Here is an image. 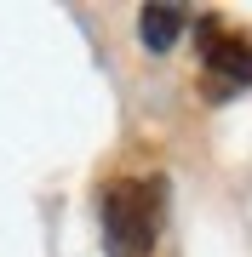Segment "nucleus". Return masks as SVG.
Here are the masks:
<instances>
[{"label": "nucleus", "instance_id": "obj_1", "mask_svg": "<svg viewBox=\"0 0 252 257\" xmlns=\"http://www.w3.org/2000/svg\"><path fill=\"white\" fill-rule=\"evenodd\" d=\"M103 217V246L109 257H149L160 246V223H166V177L160 172H126L98 194Z\"/></svg>", "mask_w": 252, "mask_h": 257}, {"label": "nucleus", "instance_id": "obj_2", "mask_svg": "<svg viewBox=\"0 0 252 257\" xmlns=\"http://www.w3.org/2000/svg\"><path fill=\"white\" fill-rule=\"evenodd\" d=\"M201 57H206V80L218 92H246L252 86V35H229L212 18H201Z\"/></svg>", "mask_w": 252, "mask_h": 257}, {"label": "nucleus", "instance_id": "obj_3", "mask_svg": "<svg viewBox=\"0 0 252 257\" xmlns=\"http://www.w3.org/2000/svg\"><path fill=\"white\" fill-rule=\"evenodd\" d=\"M184 29H189V12L184 6H143L138 12V35H143L149 52H172L178 40H184Z\"/></svg>", "mask_w": 252, "mask_h": 257}]
</instances>
